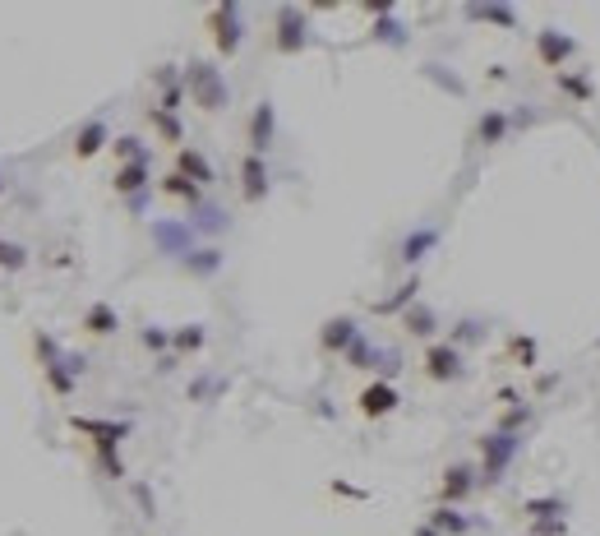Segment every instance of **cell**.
I'll list each match as a JSON object with an SVG mask.
<instances>
[{
	"label": "cell",
	"instance_id": "obj_1",
	"mask_svg": "<svg viewBox=\"0 0 600 536\" xmlns=\"http://www.w3.org/2000/svg\"><path fill=\"white\" fill-rule=\"evenodd\" d=\"M69 426H74L78 435H93V448H97V457H102V467H106L111 481H115V476H125V467H120V457H115L120 439L130 435L125 420H88V416H74Z\"/></svg>",
	"mask_w": 600,
	"mask_h": 536
},
{
	"label": "cell",
	"instance_id": "obj_2",
	"mask_svg": "<svg viewBox=\"0 0 600 536\" xmlns=\"http://www.w3.org/2000/svg\"><path fill=\"white\" fill-rule=\"evenodd\" d=\"M185 93L204 106V111H222L226 106V79H222V69L208 65V60H189L185 65Z\"/></svg>",
	"mask_w": 600,
	"mask_h": 536
},
{
	"label": "cell",
	"instance_id": "obj_3",
	"mask_svg": "<svg viewBox=\"0 0 600 536\" xmlns=\"http://www.w3.org/2000/svg\"><path fill=\"white\" fill-rule=\"evenodd\" d=\"M309 47V19L300 5H277L272 14V51L277 56H300Z\"/></svg>",
	"mask_w": 600,
	"mask_h": 536
},
{
	"label": "cell",
	"instance_id": "obj_4",
	"mask_svg": "<svg viewBox=\"0 0 600 536\" xmlns=\"http://www.w3.org/2000/svg\"><path fill=\"white\" fill-rule=\"evenodd\" d=\"M208 37H213V51L222 60H231L240 51V42H245V23H240V5H235V0H222V5L208 10Z\"/></svg>",
	"mask_w": 600,
	"mask_h": 536
},
{
	"label": "cell",
	"instance_id": "obj_5",
	"mask_svg": "<svg viewBox=\"0 0 600 536\" xmlns=\"http://www.w3.org/2000/svg\"><path fill=\"white\" fill-rule=\"evenodd\" d=\"M420 370L429 384H453V379H462V352L457 342H429L425 356H420Z\"/></svg>",
	"mask_w": 600,
	"mask_h": 536
},
{
	"label": "cell",
	"instance_id": "obj_6",
	"mask_svg": "<svg viewBox=\"0 0 600 536\" xmlns=\"http://www.w3.org/2000/svg\"><path fill=\"white\" fill-rule=\"evenodd\" d=\"M397 402H402V393H397V389L388 384V379H374V384L360 389L355 411L365 416V420H383V416H392V411H397Z\"/></svg>",
	"mask_w": 600,
	"mask_h": 536
},
{
	"label": "cell",
	"instance_id": "obj_7",
	"mask_svg": "<svg viewBox=\"0 0 600 536\" xmlns=\"http://www.w3.org/2000/svg\"><path fill=\"white\" fill-rule=\"evenodd\" d=\"M268 189H272L268 162L259 158V152H245V158H240V199H245V204H263Z\"/></svg>",
	"mask_w": 600,
	"mask_h": 536
},
{
	"label": "cell",
	"instance_id": "obj_8",
	"mask_svg": "<svg viewBox=\"0 0 600 536\" xmlns=\"http://www.w3.org/2000/svg\"><path fill=\"white\" fill-rule=\"evenodd\" d=\"M536 56H540V65L545 69H564L573 56H577V42H573V37L568 32H558V28H545L540 37H536Z\"/></svg>",
	"mask_w": 600,
	"mask_h": 536
},
{
	"label": "cell",
	"instance_id": "obj_9",
	"mask_svg": "<svg viewBox=\"0 0 600 536\" xmlns=\"http://www.w3.org/2000/svg\"><path fill=\"white\" fill-rule=\"evenodd\" d=\"M512 453H517V435H503L499 430V435L480 439V457H485V467H480V472H485V485L503 476V467L512 463Z\"/></svg>",
	"mask_w": 600,
	"mask_h": 536
},
{
	"label": "cell",
	"instance_id": "obj_10",
	"mask_svg": "<svg viewBox=\"0 0 600 536\" xmlns=\"http://www.w3.org/2000/svg\"><path fill=\"white\" fill-rule=\"evenodd\" d=\"M471 485H475V467L471 463H453L444 476H438V504H444V509L462 504L471 494Z\"/></svg>",
	"mask_w": 600,
	"mask_h": 536
},
{
	"label": "cell",
	"instance_id": "obj_11",
	"mask_svg": "<svg viewBox=\"0 0 600 536\" xmlns=\"http://www.w3.org/2000/svg\"><path fill=\"white\" fill-rule=\"evenodd\" d=\"M245 134H250V152H259V158H263V152L272 148V134H277V111H272V102H259L250 111Z\"/></svg>",
	"mask_w": 600,
	"mask_h": 536
},
{
	"label": "cell",
	"instance_id": "obj_12",
	"mask_svg": "<svg viewBox=\"0 0 600 536\" xmlns=\"http://www.w3.org/2000/svg\"><path fill=\"white\" fill-rule=\"evenodd\" d=\"M360 333H355V319H346V315H337V319H328L324 324V333H318V347H324L328 356H346V347H351V342H355Z\"/></svg>",
	"mask_w": 600,
	"mask_h": 536
},
{
	"label": "cell",
	"instance_id": "obj_13",
	"mask_svg": "<svg viewBox=\"0 0 600 536\" xmlns=\"http://www.w3.org/2000/svg\"><path fill=\"white\" fill-rule=\"evenodd\" d=\"M176 171L185 176V180H194L198 189H208L217 176H213V167H208V158L198 148H176Z\"/></svg>",
	"mask_w": 600,
	"mask_h": 536
},
{
	"label": "cell",
	"instance_id": "obj_14",
	"mask_svg": "<svg viewBox=\"0 0 600 536\" xmlns=\"http://www.w3.org/2000/svg\"><path fill=\"white\" fill-rule=\"evenodd\" d=\"M416 291H420V278H407L388 300H374V315H407L416 305Z\"/></svg>",
	"mask_w": 600,
	"mask_h": 536
},
{
	"label": "cell",
	"instance_id": "obj_15",
	"mask_svg": "<svg viewBox=\"0 0 600 536\" xmlns=\"http://www.w3.org/2000/svg\"><path fill=\"white\" fill-rule=\"evenodd\" d=\"M402 328L411 333V337H425V342H434V333H438V315L429 310V305H411V310L402 315Z\"/></svg>",
	"mask_w": 600,
	"mask_h": 536
},
{
	"label": "cell",
	"instance_id": "obj_16",
	"mask_svg": "<svg viewBox=\"0 0 600 536\" xmlns=\"http://www.w3.org/2000/svg\"><path fill=\"white\" fill-rule=\"evenodd\" d=\"M157 189H162L167 199H180V204H198V199H204V189H198L194 180H185L180 171H167L162 180H157Z\"/></svg>",
	"mask_w": 600,
	"mask_h": 536
},
{
	"label": "cell",
	"instance_id": "obj_17",
	"mask_svg": "<svg viewBox=\"0 0 600 536\" xmlns=\"http://www.w3.org/2000/svg\"><path fill=\"white\" fill-rule=\"evenodd\" d=\"M102 148H106V125L102 121H88L84 130L74 134V158H97Z\"/></svg>",
	"mask_w": 600,
	"mask_h": 536
},
{
	"label": "cell",
	"instance_id": "obj_18",
	"mask_svg": "<svg viewBox=\"0 0 600 536\" xmlns=\"http://www.w3.org/2000/svg\"><path fill=\"white\" fill-rule=\"evenodd\" d=\"M84 328H88L93 337H111V333L120 328V319H115V310H111L106 300H97V305H88V310H84Z\"/></svg>",
	"mask_w": 600,
	"mask_h": 536
},
{
	"label": "cell",
	"instance_id": "obj_19",
	"mask_svg": "<svg viewBox=\"0 0 600 536\" xmlns=\"http://www.w3.org/2000/svg\"><path fill=\"white\" fill-rule=\"evenodd\" d=\"M429 527H434L438 536H462V531H471V518H462L457 509H444V504H438V509L429 513Z\"/></svg>",
	"mask_w": 600,
	"mask_h": 536
},
{
	"label": "cell",
	"instance_id": "obj_20",
	"mask_svg": "<svg viewBox=\"0 0 600 536\" xmlns=\"http://www.w3.org/2000/svg\"><path fill=\"white\" fill-rule=\"evenodd\" d=\"M157 245L171 250V254H189V226H171V222H157Z\"/></svg>",
	"mask_w": 600,
	"mask_h": 536
},
{
	"label": "cell",
	"instance_id": "obj_21",
	"mask_svg": "<svg viewBox=\"0 0 600 536\" xmlns=\"http://www.w3.org/2000/svg\"><path fill=\"white\" fill-rule=\"evenodd\" d=\"M554 84L564 88V93H568L573 102H591V97H595L591 79H586V74H573V69H558V74H554Z\"/></svg>",
	"mask_w": 600,
	"mask_h": 536
},
{
	"label": "cell",
	"instance_id": "obj_22",
	"mask_svg": "<svg viewBox=\"0 0 600 536\" xmlns=\"http://www.w3.org/2000/svg\"><path fill=\"white\" fill-rule=\"evenodd\" d=\"M148 121H152V130H157V134H162V139H167L171 148H180V139H185V125H180V121L171 116V111H162V106H152V111H148Z\"/></svg>",
	"mask_w": 600,
	"mask_h": 536
},
{
	"label": "cell",
	"instance_id": "obj_23",
	"mask_svg": "<svg viewBox=\"0 0 600 536\" xmlns=\"http://www.w3.org/2000/svg\"><path fill=\"white\" fill-rule=\"evenodd\" d=\"M508 134V111H485L475 125V143H499Z\"/></svg>",
	"mask_w": 600,
	"mask_h": 536
},
{
	"label": "cell",
	"instance_id": "obj_24",
	"mask_svg": "<svg viewBox=\"0 0 600 536\" xmlns=\"http://www.w3.org/2000/svg\"><path fill=\"white\" fill-rule=\"evenodd\" d=\"M143 185H148V162H125L115 171V189H120V195H139Z\"/></svg>",
	"mask_w": 600,
	"mask_h": 536
},
{
	"label": "cell",
	"instance_id": "obj_25",
	"mask_svg": "<svg viewBox=\"0 0 600 536\" xmlns=\"http://www.w3.org/2000/svg\"><path fill=\"white\" fill-rule=\"evenodd\" d=\"M434 241H438L434 226H425V232H411V236L402 241V259H407V263H420V259L434 250Z\"/></svg>",
	"mask_w": 600,
	"mask_h": 536
},
{
	"label": "cell",
	"instance_id": "obj_26",
	"mask_svg": "<svg viewBox=\"0 0 600 536\" xmlns=\"http://www.w3.org/2000/svg\"><path fill=\"white\" fill-rule=\"evenodd\" d=\"M466 19H485V23H499V28H517V10H503V5H471Z\"/></svg>",
	"mask_w": 600,
	"mask_h": 536
},
{
	"label": "cell",
	"instance_id": "obj_27",
	"mask_svg": "<svg viewBox=\"0 0 600 536\" xmlns=\"http://www.w3.org/2000/svg\"><path fill=\"white\" fill-rule=\"evenodd\" d=\"M0 268H5V273H23V268H28V250L19 241L0 236Z\"/></svg>",
	"mask_w": 600,
	"mask_h": 536
},
{
	"label": "cell",
	"instance_id": "obj_28",
	"mask_svg": "<svg viewBox=\"0 0 600 536\" xmlns=\"http://www.w3.org/2000/svg\"><path fill=\"white\" fill-rule=\"evenodd\" d=\"M204 337H208L204 324H185L180 333H171V347L176 352H198V347H204Z\"/></svg>",
	"mask_w": 600,
	"mask_h": 536
},
{
	"label": "cell",
	"instance_id": "obj_29",
	"mask_svg": "<svg viewBox=\"0 0 600 536\" xmlns=\"http://www.w3.org/2000/svg\"><path fill=\"white\" fill-rule=\"evenodd\" d=\"M564 509H568L564 500H527V513H531L536 522H545V518L558 522V518H564Z\"/></svg>",
	"mask_w": 600,
	"mask_h": 536
},
{
	"label": "cell",
	"instance_id": "obj_30",
	"mask_svg": "<svg viewBox=\"0 0 600 536\" xmlns=\"http://www.w3.org/2000/svg\"><path fill=\"white\" fill-rule=\"evenodd\" d=\"M111 148H115V158H120V167H125V162H148V152L139 148V139H115Z\"/></svg>",
	"mask_w": 600,
	"mask_h": 536
},
{
	"label": "cell",
	"instance_id": "obj_31",
	"mask_svg": "<svg viewBox=\"0 0 600 536\" xmlns=\"http://www.w3.org/2000/svg\"><path fill=\"white\" fill-rule=\"evenodd\" d=\"M198 259H185V268H194V273H213V268L222 263V254L217 250H194Z\"/></svg>",
	"mask_w": 600,
	"mask_h": 536
},
{
	"label": "cell",
	"instance_id": "obj_32",
	"mask_svg": "<svg viewBox=\"0 0 600 536\" xmlns=\"http://www.w3.org/2000/svg\"><path fill=\"white\" fill-rule=\"evenodd\" d=\"M512 356L531 370V365H536V342H531V337H517V342H512Z\"/></svg>",
	"mask_w": 600,
	"mask_h": 536
},
{
	"label": "cell",
	"instance_id": "obj_33",
	"mask_svg": "<svg viewBox=\"0 0 600 536\" xmlns=\"http://www.w3.org/2000/svg\"><path fill=\"white\" fill-rule=\"evenodd\" d=\"M167 342H171V333H157V328H143V347H167Z\"/></svg>",
	"mask_w": 600,
	"mask_h": 536
},
{
	"label": "cell",
	"instance_id": "obj_34",
	"mask_svg": "<svg viewBox=\"0 0 600 536\" xmlns=\"http://www.w3.org/2000/svg\"><path fill=\"white\" fill-rule=\"evenodd\" d=\"M333 490H337V494H351V500H365V490H355V485H346V481H333Z\"/></svg>",
	"mask_w": 600,
	"mask_h": 536
},
{
	"label": "cell",
	"instance_id": "obj_35",
	"mask_svg": "<svg viewBox=\"0 0 600 536\" xmlns=\"http://www.w3.org/2000/svg\"><path fill=\"white\" fill-rule=\"evenodd\" d=\"M416 536H438V531H434V527L425 522V527H416Z\"/></svg>",
	"mask_w": 600,
	"mask_h": 536
},
{
	"label": "cell",
	"instance_id": "obj_36",
	"mask_svg": "<svg viewBox=\"0 0 600 536\" xmlns=\"http://www.w3.org/2000/svg\"><path fill=\"white\" fill-rule=\"evenodd\" d=\"M0 195H5V180H0Z\"/></svg>",
	"mask_w": 600,
	"mask_h": 536
}]
</instances>
